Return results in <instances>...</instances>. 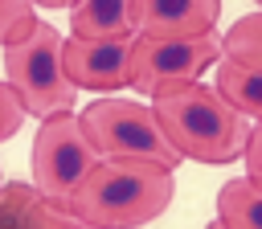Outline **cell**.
Masks as SVG:
<instances>
[{"instance_id":"cell-18","label":"cell","mask_w":262,"mask_h":229,"mask_svg":"<svg viewBox=\"0 0 262 229\" xmlns=\"http://www.w3.org/2000/svg\"><path fill=\"white\" fill-rule=\"evenodd\" d=\"M33 8H66V4H74V0H29Z\"/></svg>"},{"instance_id":"cell-13","label":"cell","mask_w":262,"mask_h":229,"mask_svg":"<svg viewBox=\"0 0 262 229\" xmlns=\"http://www.w3.org/2000/svg\"><path fill=\"white\" fill-rule=\"evenodd\" d=\"M33 200H37L33 184H20V180L0 184V229H25Z\"/></svg>"},{"instance_id":"cell-5","label":"cell","mask_w":262,"mask_h":229,"mask_svg":"<svg viewBox=\"0 0 262 229\" xmlns=\"http://www.w3.org/2000/svg\"><path fill=\"white\" fill-rule=\"evenodd\" d=\"M94 159H98V151L90 147L78 114H70V110L45 114L41 127H37L33 151H29L33 192H37L41 200L70 204V192H74L78 180L94 168Z\"/></svg>"},{"instance_id":"cell-11","label":"cell","mask_w":262,"mask_h":229,"mask_svg":"<svg viewBox=\"0 0 262 229\" xmlns=\"http://www.w3.org/2000/svg\"><path fill=\"white\" fill-rule=\"evenodd\" d=\"M217 221L225 229H262V188H254L246 176L225 180L217 192Z\"/></svg>"},{"instance_id":"cell-1","label":"cell","mask_w":262,"mask_h":229,"mask_svg":"<svg viewBox=\"0 0 262 229\" xmlns=\"http://www.w3.org/2000/svg\"><path fill=\"white\" fill-rule=\"evenodd\" d=\"M176 196V172L143 159H94V168L70 192V213L94 229L151 225Z\"/></svg>"},{"instance_id":"cell-3","label":"cell","mask_w":262,"mask_h":229,"mask_svg":"<svg viewBox=\"0 0 262 229\" xmlns=\"http://www.w3.org/2000/svg\"><path fill=\"white\" fill-rule=\"evenodd\" d=\"M4 82L16 94L20 110L37 119L74 110L78 98V90L61 70V33L45 20H37L33 33L20 37L16 45H4Z\"/></svg>"},{"instance_id":"cell-12","label":"cell","mask_w":262,"mask_h":229,"mask_svg":"<svg viewBox=\"0 0 262 229\" xmlns=\"http://www.w3.org/2000/svg\"><path fill=\"white\" fill-rule=\"evenodd\" d=\"M221 57L250 65V70H262V12L237 16L229 25V33L221 37Z\"/></svg>"},{"instance_id":"cell-9","label":"cell","mask_w":262,"mask_h":229,"mask_svg":"<svg viewBox=\"0 0 262 229\" xmlns=\"http://www.w3.org/2000/svg\"><path fill=\"white\" fill-rule=\"evenodd\" d=\"M131 0H74L70 4V37L82 41H106V37H131Z\"/></svg>"},{"instance_id":"cell-6","label":"cell","mask_w":262,"mask_h":229,"mask_svg":"<svg viewBox=\"0 0 262 229\" xmlns=\"http://www.w3.org/2000/svg\"><path fill=\"white\" fill-rule=\"evenodd\" d=\"M217 61H221V37L217 33H201V37H135L131 86L151 98L164 86L201 82V74L213 70Z\"/></svg>"},{"instance_id":"cell-8","label":"cell","mask_w":262,"mask_h":229,"mask_svg":"<svg viewBox=\"0 0 262 229\" xmlns=\"http://www.w3.org/2000/svg\"><path fill=\"white\" fill-rule=\"evenodd\" d=\"M127 16L135 37H201L213 33L221 0H131Z\"/></svg>"},{"instance_id":"cell-16","label":"cell","mask_w":262,"mask_h":229,"mask_svg":"<svg viewBox=\"0 0 262 229\" xmlns=\"http://www.w3.org/2000/svg\"><path fill=\"white\" fill-rule=\"evenodd\" d=\"M20 123H25V110H20L16 94L8 90V82H0V143L12 139V135L20 131Z\"/></svg>"},{"instance_id":"cell-2","label":"cell","mask_w":262,"mask_h":229,"mask_svg":"<svg viewBox=\"0 0 262 229\" xmlns=\"http://www.w3.org/2000/svg\"><path fill=\"white\" fill-rule=\"evenodd\" d=\"M151 114L180 159L196 164H233L246 151L250 123L237 114L213 86L180 82L151 94Z\"/></svg>"},{"instance_id":"cell-17","label":"cell","mask_w":262,"mask_h":229,"mask_svg":"<svg viewBox=\"0 0 262 229\" xmlns=\"http://www.w3.org/2000/svg\"><path fill=\"white\" fill-rule=\"evenodd\" d=\"M242 159H246V180H250L254 188H262V123H258V127H250Z\"/></svg>"},{"instance_id":"cell-4","label":"cell","mask_w":262,"mask_h":229,"mask_svg":"<svg viewBox=\"0 0 262 229\" xmlns=\"http://www.w3.org/2000/svg\"><path fill=\"white\" fill-rule=\"evenodd\" d=\"M90 147L102 159H143V164H160L168 172H176L184 159L172 151V143L164 139L151 106L131 102V98H94L82 114H78Z\"/></svg>"},{"instance_id":"cell-20","label":"cell","mask_w":262,"mask_h":229,"mask_svg":"<svg viewBox=\"0 0 262 229\" xmlns=\"http://www.w3.org/2000/svg\"><path fill=\"white\" fill-rule=\"evenodd\" d=\"M254 4H258V12H262V0H254Z\"/></svg>"},{"instance_id":"cell-14","label":"cell","mask_w":262,"mask_h":229,"mask_svg":"<svg viewBox=\"0 0 262 229\" xmlns=\"http://www.w3.org/2000/svg\"><path fill=\"white\" fill-rule=\"evenodd\" d=\"M33 25H37V16H33L29 0H0V49L16 45L20 37H29Z\"/></svg>"},{"instance_id":"cell-10","label":"cell","mask_w":262,"mask_h":229,"mask_svg":"<svg viewBox=\"0 0 262 229\" xmlns=\"http://www.w3.org/2000/svg\"><path fill=\"white\" fill-rule=\"evenodd\" d=\"M237 114L262 123V70H250V65H237L229 57L217 61V86H213Z\"/></svg>"},{"instance_id":"cell-7","label":"cell","mask_w":262,"mask_h":229,"mask_svg":"<svg viewBox=\"0 0 262 229\" xmlns=\"http://www.w3.org/2000/svg\"><path fill=\"white\" fill-rule=\"evenodd\" d=\"M131 57H135V33L131 37H106V41H61V70L74 90L111 94L131 86Z\"/></svg>"},{"instance_id":"cell-15","label":"cell","mask_w":262,"mask_h":229,"mask_svg":"<svg viewBox=\"0 0 262 229\" xmlns=\"http://www.w3.org/2000/svg\"><path fill=\"white\" fill-rule=\"evenodd\" d=\"M25 229H94V225H86L78 213H70L66 204H53V200H33V209H29V225Z\"/></svg>"},{"instance_id":"cell-19","label":"cell","mask_w":262,"mask_h":229,"mask_svg":"<svg viewBox=\"0 0 262 229\" xmlns=\"http://www.w3.org/2000/svg\"><path fill=\"white\" fill-rule=\"evenodd\" d=\"M205 229H225V225H221V221H209V225H205Z\"/></svg>"}]
</instances>
